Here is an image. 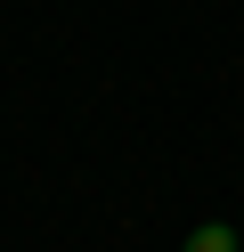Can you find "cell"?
Listing matches in <instances>:
<instances>
[{
	"label": "cell",
	"instance_id": "1",
	"mask_svg": "<svg viewBox=\"0 0 244 252\" xmlns=\"http://www.w3.org/2000/svg\"><path fill=\"white\" fill-rule=\"evenodd\" d=\"M179 252H244V244H236V228H228V220H204V228H195Z\"/></svg>",
	"mask_w": 244,
	"mask_h": 252
}]
</instances>
